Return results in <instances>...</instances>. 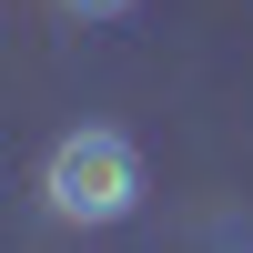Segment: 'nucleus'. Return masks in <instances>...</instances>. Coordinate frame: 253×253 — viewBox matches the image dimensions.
Listing matches in <instances>:
<instances>
[{"label": "nucleus", "mask_w": 253, "mask_h": 253, "mask_svg": "<svg viewBox=\"0 0 253 253\" xmlns=\"http://www.w3.org/2000/svg\"><path fill=\"white\" fill-rule=\"evenodd\" d=\"M71 20H112V10H132V0H61Z\"/></svg>", "instance_id": "f03ea898"}, {"label": "nucleus", "mask_w": 253, "mask_h": 253, "mask_svg": "<svg viewBox=\"0 0 253 253\" xmlns=\"http://www.w3.org/2000/svg\"><path fill=\"white\" fill-rule=\"evenodd\" d=\"M41 203H51L61 223H81V233H101V223H122L142 203V152L122 132H61L51 142V162H41Z\"/></svg>", "instance_id": "f257e3e1"}]
</instances>
